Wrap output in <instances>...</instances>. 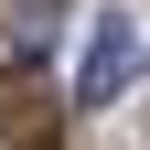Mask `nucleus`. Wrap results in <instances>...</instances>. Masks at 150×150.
I'll list each match as a JSON object with an SVG mask.
<instances>
[{
    "instance_id": "nucleus-1",
    "label": "nucleus",
    "mask_w": 150,
    "mask_h": 150,
    "mask_svg": "<svg viewBox=\"0 0 150 150\" xmlns=\"http://www.w3.org/2000/svg\"><path fill=\"white\" fill-rule=\"evenodd\" d=\"M129 75H139V11H97L86 64H75V97H86V107H107V97H129Z\"/></svg>"
},
{
    "instance_id": "nucleus-2",
    "label": "nucleus",
    "mask_w": 150,
    "mask_h": 150,
    "mask_svg": "<svg viewBox=\"0 0 150 150\" xmlns=\"http://www.w3.org/2000/svg\"><path fill=\"white\" fill-rule=\"evenodd\" d=\"M0 129L22 150H54V97H43V75H0Z\"/></svg>"
},
{
    "instance_id": "nucleus-3",
    "label": "nucleus",
    "mask_w": 150,
    "mask_h": 150,
    "mask_svg": "<svg viewBox=\"0 0 150 150\" xmlns=\"http://www.w3.org/2000/svg\"><path fill=\"white\" fill-rule=\"evenodd\" d=\"M54 22H64V0H22V11H11V32H22V54H32V43H43V32H54Z\"/></svg>"
}]
</instances>
